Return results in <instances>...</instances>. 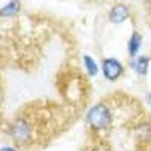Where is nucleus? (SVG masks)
I'll use <instances>...</instances> for the list:
<instances>
[{
    "label": "nucleus",
    "mask_w": 151,
    "mask_h": 151,
    "mask_svg": "<svg viewBox=\"0 0 151 151\" xmlns=\"http://www.w3.org/2000/svg\"><path fill=\"white\" fill-rule=\"evenodd\" d=\"M85 122L95 133H103V132L110 130L113 124L112 107L106 101L94 103L91 107H88L85 113Z\"/></svg>",
    "instance_id": "obj_1"
},
{
    "label": "nucleus",
    "mask_w": 151,
    "mask_h": 151,
    "mask_svg": "<svg viewBox=\"0 0 151 151\" xmlns=\"http://www.w3.org/2000/svg\"><path fill=\"white\" fill-rule=\"evenodd\" d=\"M32 134H33V127L32 124L29 122V119L26 118H17L11 125V136L14 139L15 144L18 145H26L30 139H32Z\"/></svg>",
    "instance_id": "obj_2"
},
{
    "label": "nucleus",
    "mask_w": 151,
    "mask_h": 151,
    "mask_svg": "<svg viewBox=\"0 0 151 151\" xmlns=\"http://www.w3.org/2000/svg\"><path fill=\"white\" fill-rule=\"evenodd\" d=\"M100 71L107 82H116L122 77L125 71L124 64L116 58H103L100 62Z\"/></svg>",
    "instance_id": "obj_3"
},
{
    "label": "nucleus",
    "mask_w": 151,
    "mask_h": 151,
    "mask_svg": "<svg viewBox=\"0 0 151 151\" xmlns=\"http://www.w3.org/2000/svg\"><path fill=\"white\" fill-rule=\"evenodd\" d=\"M132 17V9L125 3H115L107 11V20L112 24H122Z\"/></svg>",
    "instance_id": "obj_4"
},
{
    "label": "nucleus",
    "mask_w": 151,
    "mask_h": 151,
    "mask_svg": "<svg viewBox=\"0 0 151 151\" xmlns=\"http://www.w3.org/2000/svg\"><path fill=\"white\" fill-rule=\"evenodd\" d=\"M150 64H151V58L147 55H139L133 59H130V67L133 73L139 77H147L148 71H150Z\"/></svg>",
    "instance_id": "obj_5"
},
{
    "label": "nucleus",
    "mask_w": 151,
    "mask_h": 151,
    "mask_svg": "<svg viewBox=\"0 0 151 151\" xmlns=\"http://www.w3.org/2000/svg\"><path fill=\"white\" fill-rule=\"evenodd\" d=\"M142 42H144V36L141 35V32L133 30L129 41H127V55L130 59L139 56L141 53V48H142Z\"/></svg>",
    "instance_id": "obj_6"
},
{
    "label": "nucleus",
    "mask_w": 151,
    "mask_h": 151,
    "mask_svg": "<svg viewBox=\"0 0 151 151\" xmlns=\"http://www.w3.org/2000/svg\"><path fill=\"white\" fill-rule=\"evenodd\" d=\"M21 9V3L20 0H9V2L0 8V17L2 18H12L15 17Z\"/></svg>",
    "instance_id": "obj_7"
},
{
    "label": "nucleus",
    "mask_w": 151,
    "mask_h": 151,
    "mask_svg": "<svg viewBox=\"0 0 151 151\" xmlns=\"http://www.w3.org/2000/svg\"><path fill=\"white\" fill-rule=\"evenodd\" d=\"M82 62H83V68L88 74V77H97L100 73V65L97 64V60L91 55H83Z\"/></svg>",
    "instance_id": "obj_8"
},
{
    "label": "nucleus",
    "mask_w": 151,
    "mask_h": 151,
    "mask_svg": "<svg viewBox=\"0 0 151 151\" xmlns=\"http://www.w3.org/2000/svg\"><path fill=\"white\" fill-rule=\"evenodd\" d=\"M134 134L139 141H150L151 139V122H139L134 125Z\"/></svg>",
    "instance_id": "obj_9"
},
{
    "label": "nucleus",
    "mask_w": 151,
    "mask_h": 151,
    "mask_svg": "<svg viewBox=\"0 0 151 151\" xmlns=\"http://www.w3.org/2000/svg\"><path fill=\"white\" fill-rule=\"evenodd\" d=\"M89 151H112V148L107 147V145H104V144H98V145L92 147Z\"/></svg>",
    "instance_id": "obj_10"
},
{
    "label": "nucleus",
    "mask_w": 151,
    "mask_h": 151,
    "mask_svg": "<svg viewBox=\"0 0 151 151\" xmlns=\"http://www.w3.org/2000/svg\"><path fill=\"white\" fill-rule=\"evenodd\" d=\"M0 151H18V150L15 147H12V145H5V147L0 148Z\"/></svg>",
    "instance_id": "obj_11"
},
{
    "label": "nucleus",
    "mask_w": 151,
    "mask_h": 151,
    "mask_svg": "<svg viewBox=\"0 0 151 151\" xmlns=\"http://www.w3.org/2000/svg\"><path fill=\"white\" fill-rule=\"evenodd\" d=\"M145 101H147V104L151 107V92H147V94H145Z\"/></svg>",
    "instance_id": "obj_12"
},
{
    "label": "nucleus",
    "mask_w": 151,
    "mask_h": 151,
    "mask_svg": "<svg viewBox=\"0 0 151 151\" xmlns=\"http://www.w3.org/2000/svg\"><path fill=\"white\" fill-rule=\"evenodd\" d=\"M144 3H145V6L148 9H151V0H144Z\"/></svg>",
    "instance_id": "obj_13"
},
{
    "label": "nucleus",
    "mask_w": 151,
    "mask_h": 151,
    "mask_svg": "<svg viewBox=\"0 0 151 151\" xmlns=\"http://www.w3.org/2000/svg\"><path fill=\"white\" fill-rule=\"evenodd\" d=\"M0 101H2V89H0Z\"/></svg>",
    "instance_id": "obj_14"
}]
</instances>
